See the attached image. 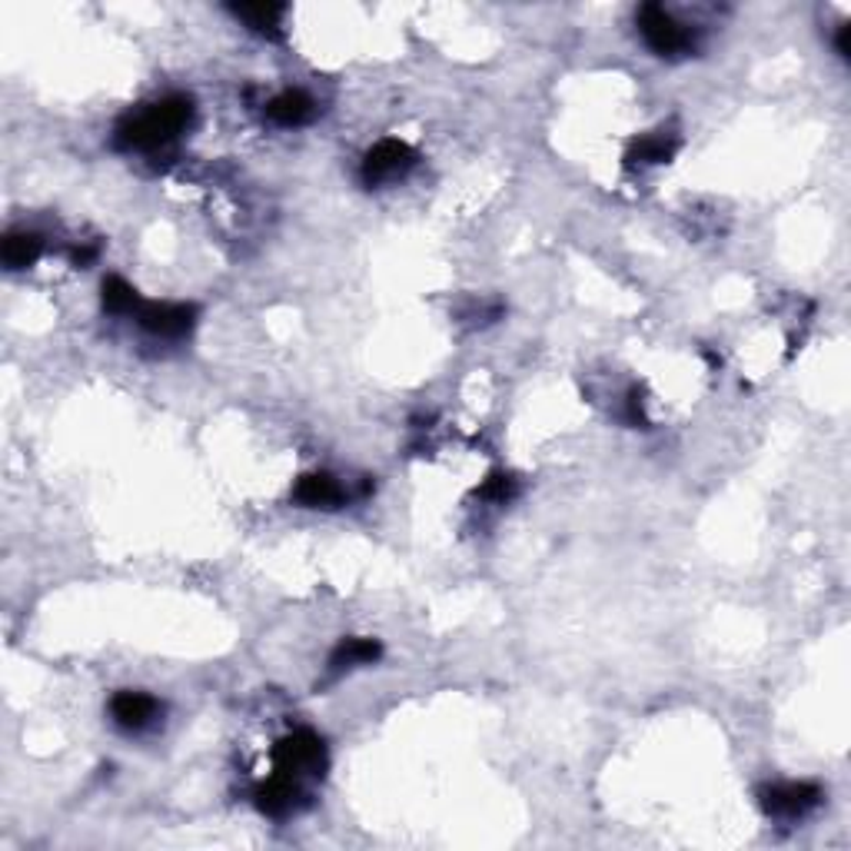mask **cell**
I'll use <instances>...</instances> for the list:
<instances>
[{
    "label": "cell",
    "mask_w": 851,
    "mask_h": 851,
    "mask_svg": "<svg viewBox=\"0 0 851 851\" xmlns=\"http://www.w3.org/2000/svg\"><path fill=\"white\" fill-rule=\"evenodd\" d=\"M194 120V103L190 97H163L137 113H127L117 123V146L120 150H160L166 143H174Z\"/></svg>",
    "instance_id": "cell-1"
},
{
    "label": "cell",
    "mask_w": 851,
    "mask_h": 851,
    "mask_svg": "<svg viewBox=\"0 0 851 851\" xmlns=\"http://www.w3.org/2000/svg\"><path fill=\"white\" fill-rule=\"evenodd\" d=\"M639 34L648 44L652 54L665 57V61H678V57H689L699 47V37L692 28H686L683 21H675L665 8L658 4H645L639 11Z\"/></svg>",
    "instance_id": "cell-2"
},
{
    "label": "cell",
    "mask_w": 851,
    "mask_h": 851,
    "mask_svg": "<svg viewBox=\"0 0 851 851\" xmlns=\"http://www.w3.org/2000/svg\"><path fill=\"white\" fill-rule=\"evenodd\" d=\"M276 772L306 782V778H319L326 772V745L316 732L299 729L293 735H286L276 745Z\"/></svg>",
    "instance_id": "cell-3"
},
{
    "label": "cell",
    "mask_w": 851,
    "mask_h": 851,
    "mask_svg": "<svg viewBox=\"0 0 851 851\" xmlns=\"http://www.w3.org/2000/svg\"><path fill=\"white\" fill-rule=\"evenodd\" d=\"M416 166V150L403 140H380L377 146L367 150L363 166H360V177L367 187H383L393 184L400 177H406L410 170Z\"/></svg>",
    "instance_id": "cell-4"
},
{
    "label": "cell",
    "mask_w": 851,
    "mask_h": 851,
    "mask_svg": "<svg viewBox=\"0 0 851 851\" xmlns=\"http://www.w3.org/2000/svg\"><path fill=\"white\" fill-rule=\"evenodd\" d=\"M759 801L768 818L798 821L821 805V788L815 782H778V785H765L759 792Z\"/></svg>",
    "instance_id": "cell-5"
},
{
    "label": "cell",
    "mask_w": 851,
    "mask_h": 851,
    "mask_svg": "<svg viewBox=\"0 0 851 851\" xmlns=\"http://www.w3.org/2000/svg\"><path fill=\"white\" fill-rule=\"evenodd\" d=\"M133 319L160 339H181L194 329L197 306H190V303H140Z\"/></svg>",
    "instance_id": "cell-6"
},
{
    "label": "cell",
    "mask_w": 851,
    "mask_h": 851,
    "mask_svg": "<svg viewBox=\"0 0 851 851\" xmlns=\"http://www.w3.org/2000/svg\"><path fill=\"white\" fill-rule=\"evenodd\" d=\"M110 716L123 732H146L160 722L163 706L146 692H130L127 689V692H117L110 699Z\"/></svg>",
    "instance_id": "cell-7"
},
{
    "label": "cell",
    "mask_w": 851,
    "mask_h": 851,
    "mask_svg": "<svg viewBox=\"0 0 851 851\" xmlns=\"http://www.w3.org/2000/svg\"><path fill=\"white\" fill-rule=\"evenodd\" d=\"M303 798H306L303 782H296V778L276 772L266 785H260V792H257V808H260L263 815H270V818H286V815L299 811Z\"/></svg>",
    "instance_id": "cell-8"
},
{
    "label": "cell",
    "mask_w": 851,
    "mask_h": 851,
    "mask_svg": "<svg viewBox=\"0 0 851 851\" xmlns=\"http://www.w3.org/2000/svg\"><path fill=\"white\" fill-rule=\"evenodd\" d=\"M293 502L303 505V509H339L347 502V489L339 485L329 472H309V476L296 479Z\"/></svg>",
    "instance_id": "cell-9"
},
{
    "label": "cell",
    "mask_w": 851,
    "mask_h": 851,
    "mask_svg": "<svg viewBox=\"0 0 851 851\" xmlns=\"http://www.w3.org/2000/svg\"><path fill=\"white\" fill-rule=\"evenodd\" d=\"M383 655V645L373 639H343L329 655V675L339 678L343 672H353L360 665H373Z\"/></svg>",
    "instance_id": "cell-10"
},
{
    "label": "cell",
    "mask_w": 851,
    "mask_h": 851,
    "mask_svg": "<svg viewBox=\"0 0 851 851\" xmlns=\"http://www.w3.org/2000/svg\"><path fill=\"white\" fill-rule=\"evenodd\" d=\"M266 117L280 127H303L316 117V103L303 90H283L266 103Z\"/></svg>",
    "instance_id": "cell-11"
},
{
    "label": "cell",
    "mask_w": 851,
    "mask_h": 851,
    "mask_svg": "<svg viewBox=\"0 0 851 851\" xmlns=\"http://www.w3.org/2000/svg\"><path fill=\"white\" fill-rule=\"evenodd\" d=\"M230 14L240 18L260 37H270V41L283 37V14H286L283 4H240V8H230Z\"/></svg>",
    "instance_id": "cell-12"
},
{
    "label": "cell",
    "mask_w": 851,
    "mask_h": 851,
    "mask_svg": "<svg viewBox=\"0 0 851 851\" xmlns=\"http://www.w3.org/2000/svg\"><path fill=\"white\" fill-rule=\"evenodd\" d=\"M44 253V240L37 233H28V230H14L4 237V250H0V257H4V266L8 270H28L41 260Z\"/></svg>",
    "instance_id": "cell-13"
},
{
    "label": "cell",
    "mask_w": 851,
    "mask_h": 851,
    "mask_svg": "<svg viewBox=\"0 0 851 851\" xmlns=\"http://www.w3.org/2000/svg\"><path fill=\"white\" fill-rule=\"evenodd\" d=\"M678 150V137L658 130V133H648L642 140L632 143L629 150V163H668Z\"/></svg>",
    "instance_id": "cell-14"
},
{
    "label": "cell",
    "mask_w": 851,
    "mask_h": 851,
    "mask_svg": "<svg viewBox=\"0 0 851 851\" xmlns=\"http://www.w3.org/2000/svg\"><path fill=\"white\" fill-rule=\"evenodd\" d=\"M140 293L123 280V276H107L103 280V309L113 316H133L140 309Z\"/></svg>",
    "instance_id": "cell-15"
},
{
    "label": "cell",
    "mask_w": 851,
    "mask_h": 851,
    "mask_svg": "<svg viewBox=\"0 0 851 851\" xmlns=\"http://www.w3.org/2000/svg\"><path fill=\"white\" fill-rule=\"evenodd\" d=\"M476 495H479L482 502L505 505V502H513V499L520 495V479L509 476V472H495V476H489V479L476 489Z\"/></svg>",
    "instance_id": "cell-16"
},
{
    "label": "cell",
    "mask_w": 851,
    "mask_h": 851,
    "mask_svg": "<svg viewBox=\"0 0 851 851\" xmlns=\"http://www.w3.org/2000/svg\"><path fill=\"white\" fill-rule=\"evenodd\" d=\"M625 419L632 423V426H648V419H645V410H642V396H639V390H632L629 393V400H625Z\"/></svg>",
    "instance_id": "cell-17"
},
{
    "label": "cell",
    "mask_w": 851,
    "mask_h": 851,
    "mask_svg": "<svg viewBox=\"0 0 851 851\" xmlns=\"http://www.w3.org/2000/svg\"><path fill=\"white\" fill-rule=\"evenodd\" d=\"M848 37H851V28H848V24H841V28H838V37H834V47H838V54H841L844 61L851 57V44H848Z\"/></svg>",
    "instance_id": "cell-18"
}]
</instances>
